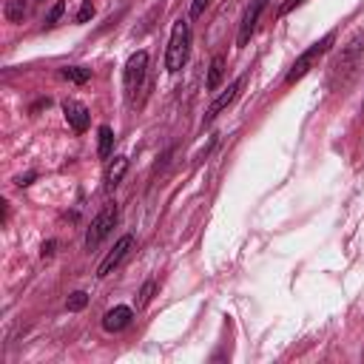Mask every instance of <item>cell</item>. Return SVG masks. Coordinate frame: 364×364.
Returning a JSON list of instances; mask_svg holds the SVG:
<instances>
[{"instance_id": "cell-1", "label": "cell", "mask_w": 364, "mask_h": 364, "mask_svg": "<svg viewBox=\"0 0 364 364\" xmlns=\"http://www.w3.org/2000/svg\"><path fill=\"white\" fill-rule=\"evenodd\" d=\"M361 68H364V31H355L327 65V88L347 91L358 80Z\"/></svg>"}, {"instance_id": "cell-2", "label": "cell", "mask_w": 364, "mask_h": 364, "mask_svg": "<svg viewBox=\"0 0 364 364\" xmlns=\"http://www.w3.org/2000/svg\"><path fill=\"white\" fill-rule=\"evenodd\" d=\"M188 51H191V23L185 17H179L171 26V37H168V48H165V68L171 74H176L188 63Z\"/></svg>"}, {"instance_id": "cell-3", "label": "cell", "mask_w": 364, "mask_h": 364, "mask_svg": "<svg viewBox=\"0 0 364 364\" xmlns=\"http://www.w3.org/2000/svg\"><path fill=\"white\" fill-rule=\"evenodd\" d=\"M333 40H336V31H327L321 40H316L313 46H307L299 57H296V63L290 65V71L284 74V85H293V82H299L301 77H307L313 68H316V63L330 51V46H333Z\"/></svg>"}, {"instance_id": "cell-4", "label": "cell", "mask_w": 364, "mask_h": 364, "mask_svg": "<svg viewBox=\"0 0 364 364\" xmlns=\"http://www.w3.org/2000/svg\"><path fill=\"white\" fill-rule=\"evenodd\" d=\"M117 216H119V210H117V205L111 202V205H105V208L91 219V225H88V230H85V250H94V247L111 233V228L117 225Z\"/></svg>"}, {"instance_id": "cell-5", "label": "cell", "mask_w": 364, "mask_h": 364, "mask_svg": "<svg viewBox=\"0 0 364 364\" xmlns=\"http://www.w3.org/2000/svg\"><path fill=\"white\" fill-rule=\"evenodd\" d=\"M145 68H148V54H145V51H136V54L128 57V63H125V68H122V85H125V97H128V102H134L136 91L142 88Z\"/></svg>"}, {"instance_id": "cell-6", "label": "cell", "mask_w": 364, "mask_h": 364, "mask_svg": "<svg viewBox=\"0 0 364 364\" xmlns=\"http://www.w3.org/2000/svg\"><path fill=\"white\" fill-rule=\"evenodd\" d=\"M131 247H134V236H128V233H125V236H119V239H117V245H114V247L105 253V259L97 264V276H100V279L111 276V273L117 270V264L125 259V253H128Z\"/></svg>"}, {"instance_id": "cell-7", "label": "cell", "mask_w": 364, "mask_h": 364, "mask_svg": "<svg viewBox=\"0 0 364 364\" xmlns=\"http://www.w3.org/2000/svg\"><path fill=\"white\" fill-rule=\"evenodd\" d=\"M264 6H267V0H250V6L245 9L242 23H239V34H236V46H239V48H245V46L250 43V34L256 31V23H259Z\"/></svg>"}, {"instance_id": "cell-8", "label": "cell", "mask_w": 364, "mask_h": 364, "mask_svg": "<svg viewBox=\"0 0 364 364\" xmlns=\"http://www.w3.org/2000/svg\"><path fill=\"white\" fill-rule=\"evenodd\" d=\"M242 82H245V77L233 80V82H230V85H228V88H225V91H222V94H219V97H216V100L208 105V111H205V122H213V119H216V117H219V114H222V111H225V108H228V105H230V102L239 97Z\"/></svg>"}, {"instance_id": "cell-9", "label": "cell", "mask_w": 364, "mask_h": 364, "mask_svg": "<svg viewBox=\"0 0 364 364\" xmlns=\"http://www.w3.org/2000/svg\"><path fill=\"white\" fill-rule=\"evenodd\" d=\"M63 114H65V122H68L77 134H82V131L88 128V122H91L88 108H85L82 102H77V100H65V102H63Z\"/></svg>"}, {"instance_id": "cell-10", "label": "cell", "mask_w": 364, "mask_h": 364, "mask_svg": "<svg viewBox=\"0 0 364 364\" xmlns=\"http://www.w3.org/2000/svg\"><path fill=\"white\" fill-rule=\"evenodd\" d=\"M131 307H125V304H117V307H111L105 316H102V327L108 330V333H119V330H125L128 324H131Z\"/></svg>"}, {"instance_id": "cell-11", "label": "cell", "mask_w": 364, "mask_h": 364, "mask_svg": "<svg viewBox=\"0 0 364 364\" xmlns=\"http://www.w3.org/2000/svg\"><path fill=\"white\" fill-rule=\"evenodd\" d=\"M125 171H128V159L125 156H114V162L105 168V191H114L122 182Z\"/></svg>"}, {"instance_id": "cell-12", "label": "cell", "mask_w": 364, "mask_h": 364, "mask_svg": "<svg viewBox=\"0 0 364 364\" xmlns=\"http://www.w3.org/2000/svg\"><path fill=\"white\" fill-rule=\"evenodd\" d=\"M111 151H114V131L108 125H100V131H97V156L108 159Z\"/></svg>"}, {"instance_id": "cell-13", "label": "cell", "mask_w": 364, "mask_h": 364, "mask_svg": "<svg viewBox=\"0 0 364 364\" xmlns=\"http://www.w3.org/2000/svg\"><path fill=\"white\" fill-rule=\"evenodd\" d=\"M26 9H28V0H6L3 14H6V20H9V23H23Z\"/></svg>"}, {"instance_id": "cell-14", "label": "cell", "mask_w": 364, "mask_h": 364, "mask_svg": "<svg viewBox=\"0 0 364 364\" xmlns=\"http://www.w3.org/2000/svg\"><path fill=\"white\" fill-rule=\"evenodd\" d=\"M222 71H225V57L222 54H216L213 60H210V68H208V91H216V85L222 82Z\"/></svg>"}, {"instance_id": "cell-15", "label": "cell", "mask_w": 364, "mask_h": 364, "mask_svg": "<svg viewBox=\"0 0 364 364\" xmlns=\"http://www.w3.org/2000/svg\"><path fill=\"white\" fill-rule=\"evenodd\" d=\"M63 77L68 82H74V85H82V82L91 80V68H85V65H65L63 68Z\"/></svg>"}, {"instance_id": "cell-16", "label": "cell", "mask_w": 364, "mask_h": 364, "mask_svg": "<svg viewBox=\"0 0 364 364\" xmlns=\"http://www.w3.org/2000/svg\"><path fill=\"white\" fill-rule=\"evenodd\" d=\"M88 304V293L85 290H74L71 296H68V301H65V307L71 310V313H77V310H82Z\"/></svg>"}, {"instance_id": "cell-17", "label": "cell", "mask_w": 364, "mask_h": 364, "mask_svg": "<svg viewBox=\"0 0 364 364\" xmlns=\"http://www.w3.org/2000/svg\"><path fill=\"white\" fill-rule=\"evenodd\" d=\"M63 11H65V3H54V6L48 9V14H46V26L51 28V26L60 20V14H63Z\"/></svg>"}, {"instance_id": "cell-18", "label": "cell", "mask_w": 364, "mask_h": 364, "mask_svg": "<svg viewBox=\"0 0 364 364\" xmlns=\"http://www.w3.org/2000/svg\"><path fill=\"white\" fill-rule=\"evenodd\" d=\"M94 17V3L91 0H82V6H80V11H77V23H85V20H91Z\"/></svg>"}, {"instance_id": "cell-19", "label": "cell", "mask_w": 364, "mask_h": 364, "mask_svg": "<svg viewBox=\"0 0 364 364\" xmlns=\"http://www.w3.org/2000/svg\"><path fill=\"white\" fill-rule=\"evenodd\" d=\"M210 0H191V17H199L205 9H208Z\"/></svg>"}, {"instance_id": "cell-20", "label": "cell", "mask_w": 364, "mask_h": 364, "mask_svg": "<svg viewBox=\"0 0 364 364\" xmlns=\"http://www.w3.org/2000/svg\"><path fill=\"white\" fill-rule=\"evenodd\" d=\"M151 290H154V282H145V287H142V293H139V304H148Z\"/></svg>"}, {"instance_id": "cell-21", "label": "cell", "mask_w": 364, "mask_h": 364, "mask_svg": "<svg viewBox=\"0 0 364 364\" xmlns=\"http://www.w3.org/2000/svg\"><path fill=\"white\" fill-rule=\"evenodd\" d=\"M301 3H304V0H284L282 9H279V14H287V11H293L296 6H301Z\"/></svg>"}, {"instance_id": "cell-22", "label": "cell", "mask_w": 364, "mask_h": 364, "mask_svg": "<svg viewBox=\"0 0 364 364\" xmlns=\"http://www.w3.org/2000/svg\"><path fill=\"white\" fill-rule=\"evenodd\" d=\"M31 179H34V173H26V176H17V185H20V188H23V185H28V182H31Z\"/></svg>"}, {"instance_id": "cell-23", "label": "cell", "mask_w": 364, "mask_h": 364, "mask_svg": "<svg viewBox=\"0 0 364 364\" xmlns=\"http://www.w3.org/2000/svg\"><path fill=\"white\" fill-rule=\"evenodd\" d=\"M51 253H54V242H46V245H43V259L51 256Z\"/></svg>"}]
</instances>
